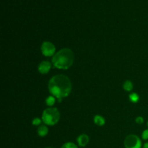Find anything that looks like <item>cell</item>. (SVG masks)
<instances>
[{
    "instance_id": "cell-13",
    "label": "cell",
    "mask_w": 148,
    "mask_h": 148,
    "mask_svg": "<svg viewBox=\"0 0 148 148\" xmlns=\"http://www.w3.org/2000/svg\"><path fill=\"white\" fill-rule=\"evenodd\" d=\"M61 148H78L75 144L73 143H66L62 145Z\"/></svg>"
},
{
    "instance_id": "cell-17",
    "label": "cell",
    "mask_w": 148,
    "mask_h": 148,
    "mask_svg": "<svg viewBox=\"0 0 148 148\" xmlns=\"http://www.w3.org/2000/svg\"><path fill=\"white\" fill-rule=\"evenodd\" d=\"M144 148H148V143H145V145H144Z\"/></svg>"
},
{
    "instance_id": "cell-8",
    "label": "cell",
    "mask_w": 148,
    "mask_h": 148,
    "mask_svg": "<svg viewBox=\"0 0 148 148\" xmlns=\"http://www.w3.org/2000/svg\"><path fill=\"white\" fill-rule=\"evenodd\" d=\"M48 132H49V129L44 125L40 126L38 129V134L40 137H45L46 135H47Z\"/></svg>"
},
{
    "instance_id": "cell-16",
    "label": "cell",
    "mask_w": 148,
    "mask_h": 148,
    "mask_svg": "<svg viewBox=\"0 0 148 148\" xmlns=\"http://www.w3.org/2000/svg\"><path fill=\"white\" fill-rule=\"evenodd\" d=\"M143 121H144V120H143V117L139 116V117H137V119H136V122H137V124H143Z\"/></svg>"
},
{
    "instance_id": "cell-14",
    "label": "cell",
    "mask_w": 148,
    "mask_h": 148,
    "mask_svg": "<svg viewBox=\"0 0 148 148\" xmlns=\"http://www.w3.org/2000/svg\"><path fill=\"white\" fill-rule=\"evenodd\" d=\"M41 123V120L38 118H35L33 120V124L35 126H39Z\"/></svg>"
},
{
    "instance_id": "cell-6",
    "label": "cell",
    "mask_w": 148,
    "mask_h": 148,
    "mask_svg": "<svg viewBox=\"0 0 148 148\" xmlns=\"http://www.w3.org/2000/svg\"><path fill=\"white\" fill-rule=\"evenodd\" d=\"M51 67V64L48 61H43L39 64L38 66V71L42 75L47 74L49 72Z\"/></svg>"
},
{
    "instance_id": "cell-18",
    "label": "cell",
    "mask_w": 148,
    "mask_h": 148,
    "mask_svg": "<svg viewBox=\"0 0 148 148\" xmlns=\"http://www.w3.org/2000/svg\"><path fill=\"white\" fill-rule=\"evenodd\" d=\"M46 148H53V147H46Z\"/></svg>"
},
{
    "instance_id": "cell-1",
    "label": "cell",
    "mask_w": 148,
    "mask_h": 148,
    "mask_svg": "<svg viewBox=\"0 0 148 148\" xmlns=\"http://www.w3.org/2000/svg\"><path fill=\"white\" fill-rule=\"evenodd\" d=\"M49 90L53 96L58 99H62L70 94L72 83L69 78L65 75H55L49 80Z\"/></svg>"
},
{
    "instance_id": "cell-2",
    "label": "cell",
    "mask_w": 148,
    "mask_h": 148,
    "mask_svg": "<svg viewBox=\"0 0 148 148\" xmlns=\"http://www.w3.org/2000/svg\"><path fill=\"white\" fill-rule=\"evenodd\" d=\"M75 60L72 51L69 49H63L58 51L52 59V63L55 67L60 69H67Z\"/></svg>"
},
{
    "instance_id": "cell-5",
    "label": "cell",
    "mask_w": 148,
    "mask_h": 148,
    "mask_svg": "<svg viewBox=\"0 0 148 148\" xmlns=\"http://www.w3.org/2000/svg\"><path fill=\"white\" fill-rule=\"evenodd\" d=\"M56 48L54 45L49 41L43 42L41 46V52L44 56H51L54 54Z\"/></svg>"
},
{
    "instance_id": "cell-3",
    "label": "cell",
    "mask_w": 148,
    "mask_h": 148,
    "mask_svg": "<svg viewBox=\"0 0 148 148\" xmlns=\"http://www.w3.org/2000/svg\"><path fill=\"white\" fill-rule=\"evenodd\" d=\"M60 119V113L56 108H49L45 110L42 115V120L47 125L56 124Z\"/></svg>"
},
{
    "instance_id": "cell-9",
    "label": "cell",
    "mask_w": 148,
    "mask_h": 148,
    "mask_svg": "<svg viewBox=\"0 0 148 148\" xmlns=\"http://www.w3.org/2000/svg\"><path fill=\"white\" fill-rule=\"evenodd\" d=\"M94 122L96 125L99 126V127H102L103 125L105 124V119L101 116L96 115L94 117Z\"/></svg>"
},
{
    "instance_id": "cell-12",
    "label": "cell",
    "mask_w": 148,
    "mask_h": 148,
    "mask_svg": "<svg viewBox=\"0 0 148 148\" xmlns=\"http://www.w3.org/2000/svg\"><path fill=\"white\" fill-rule=\"evenodd\" d=\"M130 99L131 102L137 103L139 101V99H140V97H139V95L137 93H132L130 95Z\"/></svg>"
},
{
    "instance_id": "cell-7",
    "label": "cell",
    "mask_w": 148,
    "mask_h": 148,
    "mask_svg": "<svg viewBox=\"0 0 148 148\" xmlns=\"http://www.w3.org/2000/svg\"><path fill=\"white\" fill-rule=\"evenodd\" d=\"M77 141L80 147H85L89 143V137L87 134H81L77 137Z\"/></svg>"
},
{
    "instance_id": "cell-11",
    "label": "cell",
    "mask_w": 148,
    "mask_h": 148,
    "mask_svg": "<svg viewBox=\"0 0 148 148\" xmlns=\"http://www.w3.org/2000/svg\"><path fill=\"white\" fill-rule=\"evenodd\" d=\"M55 102H56V99L53 96H49L48 97L47 99L46 100V105H48L49 106H52L54 105Z\"/></svg>"
},
{
    "instance_id": "cell-10",
    "label": "cell",
    "mask_w": 148,
    "mask_h": 148,
    "mask_svg": "<svg viewBox=\"0 0 148 148\" xmlns=\"http://www.w3.org/2000/svg\"><path fill=\"white\" fill-rule=\"evenodd\" d=\"M123 88L124 89V90L127 91V92H130V91L132 90L133 89V84L131 81L127 80L123 85Z\"/></svg>"
},
{
    "instance_id": "cell-15",
    "label": "cell",
    "mask_w": 148,
    "mask_h": 148,
    "mask_svg": "<svg viewBox=\"0 0 148 148\" xmlns=\"http://www.w3.org/2000/svg\"><path fill=\"white\" fill-rule=\"evenodd\" d=\"M142 137H143V140H148V130H145L143 132V134H142Z\"/></svg>"
},
{
    "instance_id": "cell-4",
    "label": "cell",
    "mask_w": 148,
    "mask_h": 148,
    "mask_svg": "<svg viewBox=\"0 0 148 148\" xmlns=\"http://www.w3.org/2000/svg\"><path fill=\"white\" fill-rule=\"evenodd\" d=\"M124 146L125 148H141V140L137 136L130 134L126 137L124 140Z\"/></svg>"
}]
</instances>
